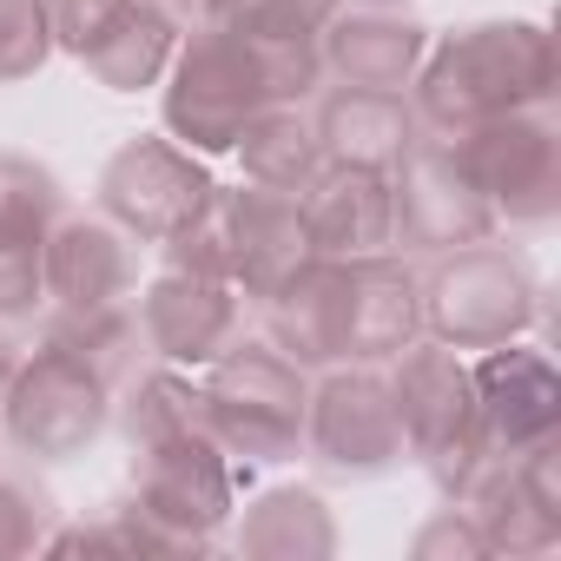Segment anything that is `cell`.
<instances>
[{"instance_id":"cell-1","label":"cell","mask_w":561,"mask_h":561,"mask_svg":"<svg viewBox=\"0 0 561 561\" xmlns=\"http://www.w3.org/2000/svg\"><path fill=\"white\" fill-rule=\"evenodd\" d=\"M416 126L436 139H456L482 119L554 106L561 67H554V34L541 21H476L443 41H430L416 80H410Z\"/></svg>"},{"instance_id":"cell-2","label":"cell","mask_w":561,"mask_h":561,"mask_svg":"<svg viewBox=\"0 0 561 561\" xmlns=\"http://www.w3.org/2000/svg\"><path fill=\"white\" fill-rule=\"evenodd\" d=\"M305 410H311V370L291 364L277 344L231 337L205 364L198 423L244 469H271V462L305 456Z\"/></svg>"},{"instance_id":"cell-3","label":"cell","mask_w":561,"mask_h":561,"mask_svg":"<svg viewBox=\"0 0 561 561\" xmlns=\"http://www.w3.org/2000/svg\"><path fill=\"white\" fill-rule=\"evenodd\" d=\"M119 508L146 528L152 554H198L238 515V462L198 423L185 436L133 449V495Z\"/></svg>"},{"instance_id":"cell-4","label":"cell","mask_w":561,"mask_h":561,"mask_svg":"<svg viewBox=\"0 0 561 561\" xmlns=\"http://www.w3.org/2000/svg\"><path fill=\"white\" fill-rule=\"evenodd\" d=\"M264 106H277L271 80L225 21H198L192 34H179V54L159 80V119L185 152L198 159L231 152L244 119H257Z\"/></svg>"},{"instance_id":"cell-5","label":"cell","mask_w":561,"mask_h":561,"mask_svg":"<svg viewBox=\"0 0 561 561\" xmlns=\"http://www.w3.org/2000/svg\"><path fill=\"white\" fill-rule=\"evenodd\" d=\"M390 397H397V416H403V443L430 469L436 495L443 502H462V489L489 462L482 430H476V377H469V357L449 351V344H436V337H416L410 351L390 357Z\"/></svg>"},{"instance_id":"cell-6","label":"cell","mask_w":561,"mask_h":561,"mask_svg":"<svg viewBox=\"0 0 561 561\" xmlns=\"http://www.w3.org/2000/svg\"><path fill=\"white\" fill-rule=\"evenodd\" d=\"M535 311H541L535 264L515 244H495V238L443 251L423 277V337H436L449 351L508 344L535 324Z\"/></svg>"},{"instance_id":"cell-7","label":"cell","mask_w":561,"mask_h":561,"mask_svg":"<svg viewBox=\"0 0 561 561\" xmlns=\"http://www.w3.org/2000/svg\"><path fill=\"white\" fill-rule=\"evenodd\" d=\"M106 423H113V383L87 357H73L47 337L21 357V370L0 390V436L34 462L87 456L106 436Z\"/></svg>"},{"instance_id":"cell-8","label":"cell","mask_w":561,"mask_h":561,"mask_svg":"<svg viewBox=\"0 0 561 561\" xmlns=\"http://www.w3.org/2000/svg\"><path fill=\"white\" fill-rule=\"evenodd\" d=\"M305 456L337 482H377L410 456L383 364H324L305 410Z\"/></svg>"},{"instance_id":"cell-9","label":"cell","mask_w":561,"mask_h":561,"mask_svg":"<svg viewBox=\"0 0 561 561\" xmlns=\"http://www.w3.org/2000/svg\"><path fill=\"white\" fill-rule=\"evenodd\" d=\"M100 218H113L126 238L139 244H165L172 231H185L198 211H211L218 179L198 152H185L172 133H139L126 139L106 165H100Z\"/></svg>"},{"instance_id":"cell-10","label":"cell","mask_w":561,"mask_h":561,"mask_svg":"<svg viewBox=\"0 0 561 561\" xmlns=\"http://www.w3.org/2000/svg\"><path fill=\"white\" fill-rule=\"evenodd\" d=\"M456 159L469 165L476 192L489 198L495 225H548L561 211V133L548 106L482 119L449 139Z\"/></svg>"},{"instance_id":"cell-11","label":"cell","mask_w":561,"mask_h":561,"mask_svg":"<svg viewBox=\"0 0 561 561\" xmlns=\"http://www.w3.org/2000/svg\"><path fill=\"white\" fill-rule=\"evenodd\" d=\"M390 251H416V257H443L456 244L495 238V211L476 192L469 165L456 159L449 139L416 133V146L390 165Z\"/></svg>"},{"instance_id":"cell-12","label":"cell","mask_w":561,"mask_h":561,"mask_svg":"<svg viewBox=\"0 0 561 561\" xmlns=\"http://www.w3.org/2000/svg\"><path fill=\"white\" fill-rule=\"evenodd\" d=\"M469 377H476V430L489 462H515L522 449L561 436V370L548 351L508 337L476 351Z\"/></svg>"},{"instance_id":"cell-13","label":"cell","mask_w":561,"mask_h":561,"mask_svg":"<svg viewBox=\"0 0 561 561\" xmlns=\"http://www.w3.org/2000/svg\"><path fill=\"white\" fill-rule=\"evenodd\" d=\"M423 337V277L397 251L344 257V331L337 364H390Z\"/></svg>"},{"instance_id":"cell-14","label":"cell","mask_w":561,"mask_h":561,"mask_svg":"<svg viewBox=\"0 0 561 561\" xmlns=\"http://www.w3.org/2000/svg\"><path fill=\"white\" fill-rule=\"evenodd\" d=\"M139 337L159 364L179 370H205L231 337H238V291L218 277H192V271H159L139 291Z\"/></svg>"},{"instance_id":"cell-15","label":"cell","mask_w":561,"mask_h":561,"mask_svg":"<svg viewBox=\"0 0 561 561\" xmlns=\"http://www.w3.org/2000/svg\"><path fill=\"white\" fill-rule=\"evenodd\" d=\"M218 211H225V238H231V285H238V298L264 305L311 257L298 192H264L244 179L238 192L218 185Z\"/></svg>"},{"instance_id":"cell-16","label":"cell","mask_w":561,"mask_h":561,"mask_svg":"<svg viewBox=\"0 0 561 561\" xmlns=\"http://www.w3.org/2000/svg\"><path fill=\"white\" fill-rule=\"evenodd\" d=\"M324 80L337 87H377V93H403L430 54V27L410 21L403 8H337L324 21Z\"/></svg>"},{"instance_id":"cell-17","label":"cell","mask_w":561,"mask_h":561,"mask_svg":"<svg viewBox=\"0 0 561 561\" xmlns=\"http://www.w3.org/2000/svg\"><path fill=\"white\" fill-rule=\"evenodd\" d=\"M41 285L54 311H100L133 298V238L113 218H60L41 238Z\"/></svg>"},{"instance_id":"cell-18","label":"cell","mask_w":561,"mask_h":561,"mask_svg":"<svg viewBox=\"0 0 561 561\" xmlns=\"http://www.w3.org/2000/svg\"><path fill=\"white\" fill-rule=\"evenodd\" d=\"M305 211V238L324 257H370L390 251V172H364V165H318V179L298 192Z\"/></svg>"},{"instance_id":"cell-19","label":"cell","mask_w":561,"mask_h":561,"mask_svg":"<svg viewBox=\"0 0 561 561\" xmlns=\"http://www.w3.org/2000/svg\"><path fill=\"white\" fill-rule=\"evenodd\" d=\"M311 126L324 146V165H364V172H390L423 133L410 93H377V87H331Z\"/></svg>"},{"instance_id":"cell-20","label":"cell","mask_w":561,"mask_h":561,"mask_svg":"<svg viewBox=\"0 0 561 561\" xmlns=\"http://www.w3.org/2000/svg\"><path fill=\"white\" fill-rule=\"evenodd\" d=\"M264 344H277L291 364L324 370L337 364V331H344V257L311 251L285 285L264 298Z\"/></svg>"},{"instance_id":"cell-21","label":"cell","mask_w":561,"mask_h":561,"mask_svg":"<svg viewBox=\"0 0 561 561\" xmlns=\"http://www.w3.org/2000/svg\"><path fill=\"white\" fill-rule=\"evenodd\" d=\"M231 541H238V554H257V561H331L337 522H331V502L318 489L277 482L231 515Z\"/></svg>"},{"instance_id":"cell-22","label":"cell","mask_w":561,"mask_h":561,"mask_svg":"<svg viewBox=\"0 0 561 561\" xmlns=\"http://www.w3.org/2000/svg\"><path fill=\"white\" fill-rule=\"evenodd\" d=\"M179 54V14L165 8V0H126L119 21L100 34V47L80 60L106 93H146L165 80Z\"/></svg>"},{"instance_id":"cell-23","label":"cell","mask_w":561,"mask_h":561,"mask_svg":"<svg viewBox=\"0 0 561 561\" xmlns=\"http://www.w3.org/2000/svg\"><path fill=\"white\" fill-rule=\"evenodd\" d=\"M231 152H238L244 179L264 192H305L324 165V146H318V126L305 106H264L257 119H244Z\"/></svg>"},{"instance_id":"cell-24","label":"cell","mask_w":561,"mask_h":561,"mask_svg":"<svg viewBox=\"0 0 561 561\" xmlns=\"http://www.w3.org/2000/svg\"><path fill=\"white\" fill-rule=\"evenodd\" d=\"M462 508L476 515L489 554H515V561H522V554H548V548H561V522L541 515V508L528 502V489L515 482L508 462H482V476L462 489Z\"/></svg>"},{"instance_id":"cell-25","label":"cell","mask_w":561,"mask_h":561,"mask_svg":"<svg viewBox=\"0 0 561 561\" xmlns=\"http://www.w3.org/2000/svg\"><path fill=\"white\" fill-rule=\"evenodd\" d=\"M119 430L133 449H152L165 436H185L198 430V383L179 370V364H152V370H133L119 383Z\"/></svg>"},{"instance_id":"cell-26","label":"cell","mask_w":561,"mask_h":561,"mask_svg":"<svg viewBox=\"0 0 561 561\" xmlns=\"http://www.w3.org/2000/svg\"><path fill=\"white\" fill-rule=\"evenodd\" d=\"M47 344H60V351H73V357H87L113 390L133 377V364H139V311L133 305H100V311H54L47 318V331H41Z\"/></svg>"},{"instance_id":"cell-27","label":"cell","mask_w":561,"mask_h":561,"mask_svg":"<svg viewBox=\"0 0 561 561\" xmlns=\"http://www.w3.org/2000/svg\"><path fill=\"white\" fill-rule=\"evenodd\" d=\"M60 218H67L60 172L41 165V159H27V152H0V238L41 244Z\"/></svg>"},{"instance_id":"cell-28","label":"cell","mask_w":561,"mask_h":561,"mask_svg":"<svg viewBox=\"0 0 561 561\" xmlns=\"http://www.w3.org/2000/svg\"><path fill=\"white\" fill-rule=\"evenodd\" d=\"M47 60H54L47 0H0V87L34 80Z\"/></svg>"},{"instance_id":"cell-29","label":"cell","mask_w":561,"mask_h":561,"mask_svg":"<svg viewBox=\"0 0 561 561\" xmlns=\"http://www.w3.org/2000/svg\"><path fill=\"white\" fill-rule=\"evenodd\" d=\"M60 508L47 489L21 482V476H0V561H21V554H41L47 535H54Z\"/></svg>"},{"instance_id":"cell-30","label":"cell","mask_w":561,"mask_h":561,"mask_svg":"<svg viewBox=\"0 0 561 561\" xmlns=\"http://www.w3.org/2000/svg\"><path fill=\"white\" fill-rule=\"evenodd\" d=\"M165 271H192V277H218V285H231V238H225V211L211 198V211H198L185 231H172L165 244ZM238 291V285H231Z\"/></svg>"},{"instance_id":"cell-31","label":"cell","mask_w":561,"mask_h":561,"mask_svg":"<svg viewBox=\"0 0 561 561\" xmlns=\"http://www.w3.org/2000/svg\"><path fill=\"white\" fill-rule=\"evenodd\" d=\"M47 305V285H41V244H21V238H0V324H21Z\"/></svg>"},{"instance_id":"cell-32","label":"cell","mask_w":561,"mask_h":561,"mask_svg":"<svg viewBox=\"0 0 561 561\" xmlns=\"http://www.w3.org/2000/svg\"><path fill=\"white\" fill-rule=\"evenodd\" d=\"M410 554H416V561H482L489 541H482L476 515H469L462 502H449V508H436V515L410 535Z\"/></svg>"},{"instance_id":"cell-33","label":"cell","mask_w":561,"mask_h":561,"mask_svg":"<svg viewBox=\"0 0 561 561\" xmlns=\"http://www.w3.org/2000/svg\"><path fill=\"white\" fill-rule=\"evenodd\" d=\"M126 0H47V27H54V54L87 60L100 47V34L119 21Z\"/></svg>"},{"instance_id":"cell-34","label":"cell","mask_w":561,"mask_h":561,"mask_svg":"<svg viewBox=\"0 0 561 561\" xmlns=\"http://www.w3.org/2000/svg\"><path fill=\"white\" fill-rule=\"evenodd\" d=\"M21 357H27V351H21V337H14L8 324H0V390H8V377L21 370Z\"/></svg>"},{"instance_id":"cell-35","label":"cell","mask_w":561,"mask_h":561,"mask_svg":"<svg viewBox=\"0 0 561 561\" xmlns=\"http://www.w3.org/2000/svg\"><path fill=\"white\" fill-rule=\"evenodd\" d=\"M337 8H403V0H337Z\"/></svg>"},{"instance_id":"cell-36","label":"cell","mask_w":561,"mask_h":561,"mask_svg":"<svg viewBox=\"0 0 561 561\" xmlns=\"http://www.w3.org/2000/svg\"><path fill=\"white\" fill-rule=\"evenodd\" d=\"M179 8H192V0H179Z\"/></svg>"},{"instance_id":"cell-37","label":"cell","mask_w":561,"mask_h":561,"mask_svg":"<svg viewBox=\"0 0 561 561\" xmlns=\"http://www.w3.org/2000/svg\"><path fill=\"white\" fill-rule=\"evenodd\" d=\"M0 443H8V436H0Z\"/></svg>"}]
</instances>
